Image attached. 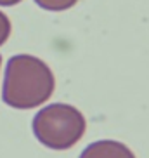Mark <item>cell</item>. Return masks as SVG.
<instances>
[{"label": "cell", "instance_id": "cell-1", "mask_svg": "<svg viewBox=\"0 0 149 158\" xmlns=\"http://www.w3.org/2000/svg\"><path fill=\"white\" fill-rule=\"evenodd\" d=\"M56 87L54 73L45 61L30 54H16L7 61L2 99L16 110H31L49 101Z\"/></svg>", "mask_w": 149, "mask_h": 158}, {"label": "cell", "instance_id": "cell-2", "mask_svg": "<svg viewBox=\"0 0 149 158\" xmlns=\"http://www.w3.org/2000/svg\"><path fill=\"white\" fill-rule=\"evenodd\" d=\"M85 116L71 104L54 102L33 116L31 129L38 143L50 149H68L85 134Z\"/></svg>", "mask_w": 149, "mask_h": 158}, {"label": "cell", "instance_id": "cell-3", "mask_svg": "<svg viewBox=\"0 0 149 158\" xmlns=\"http://www.w3.org/2000/svg\"><path fill=\"white\" fill-rule=\"evenodd\" d=\"M80 158H135L132 149L123 143L111 139L95 141L82 151Z\"/></svg>", "mask_w": 149, "mask_h": 158}, {"label": "cell", "instance_id": "cell-4", "mask_svg": "<svg viewBox=\"0 0 149 158\" xmlns=\"http://www.w3.org/2000/svg\"><path fill=\"white\" fill-rule=\"evenodd\" d=\"M78 0H35V4L38 7H42L45 10H52V12H59V10H68L71 9Z\"/></svg>", "mask_w": 149, "mask_h": 158}, {"label": "cell", "instance_id": "cell-5", "mask_svg": "<svg viewBox=\"0 0 149 158\" xmlns=\"http://www.w3.org/2000/svg\"><path fill=\"white\" fill-rule=\"evenodd\" d=\"M10 37V21L9 18L0 10V47L4 45Z\"/></svg>", "mask_w": 149, "mask_h": 158}, {"label": "cell", "instance_id": "cell-6", "mask_svg": "<svg viewBox=\"0 0 149 158\" xmlns=\"http://www.w3.org/2000/svg\"><path fill=\"white\" fill-rule=\"evenodd\" d=\"M21 0H0V5H4V7H12V5L19 4Z\"/></svg>", "mask_w": 149, "mask_h": 158}, {"label": "cell", "instance_id": "cell-7", "mask_svg": "<svg viewBox=\"0 0 149 158\" xmlns=\"http://www.w3.org/2000/svg\"><path fill=\"white\" fill-rule=\"evenodd\" d=\"M0 66H2V56H0Z\"/></svg>", "mask_w": 149, "mask_h": 158}]
</instances>
